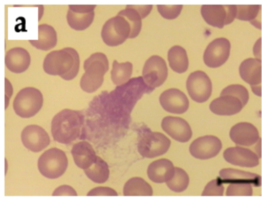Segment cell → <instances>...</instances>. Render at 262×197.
<instances>
[{"instance_id": "cell-1", "label": "cell", "mask_w": 262, "mask_h": 197, "mask_svg": "<svg viewBox=\"0 0 262 197\" xmlns=\"http://www.w3.org/2000/svg\"><path fill=\"white\" fill-rule=\"evenodd\" d=\"M84 113L81 111L64 109L58 113L51 122L54 140L68 144L80 138L84 124Z\"/></svg>"}, {"instance_id": "cell-2", "label": "cell", "mask_w": 262, "mask_h": 197, "mask_svg": "<svg viewBox=\"0 0 262 197\" xmlns=\"http://www.w3.org/2000/svg\"><path fill=\"white\" fill-rule=\"evenodd\" d=\"M79 65V54L70 47L51 51L46 55L43 63L46 73L59 76L66 80H72L77 76Z\"/></svg>"}, {"instance_id": "cell-3", "label": "cell", "mask_w": 262, "mask_h": 197, "mask_svg": "<svg viewBox=\"0 0 262 197\" xmlns=\"http://www.w3.org/2000/svg\"><path fill=\"white\" fill-rule=\"evenodd\" d=\"M83 68L85 72L80 79V87L84 92L93 93L101 86L108 70L107 58L103 53H94L84 61Z\"/></svg>"}, {"instance_id": "cell-4", "label": "cell", "mask_w": 262, "mask_h": 197, "mask_svg": "<svg viewBox=\"0 0 262 197\" xmlns=\"http://www.w3.org/2000/svg\"><path fill=\"white\" fill-rule=\"evenodd\" d=\"M38 168L47 178L55 179L61 177L66 171L68 160L65 152L54 147L45 151L38 160Z\"/></svg>"}, {"instance_id": "cell-5", "label": "cell", "mask_w": 262, "mask_h": 197, "mask_svg": "<svg viewBox=\"0 0 262 197\" xmlns=\"http://www.w3.org/2000/svg\"><path fill=\"white\" fill-rule=\"evenodd\" d=\"M43 101L42 95L39 90L27 87L19 91L16 95L13 103V109L19 117L30 118L40 111Z\"/></svg>"}, {"instance_id": "cell-6", "label": "cell", "mask_w": 262, "mask_h": 197, "mask_svg": "<svg viewBox=\"0 0 262 197\" xmlns=\"http://www.w3.org/2000/svg\"><path fill=\"white\" fill-rule=\"evenodd\" d=\"M131 26L123 16L117 14L108 19L103 26L101 35L104 42L111 47L123 43L131 34Z\"/></svg>"}, {"instance_id": "cell-7", "label": "cell", "mask_w": 262, "mask_h": 197, "mask_svg": "<svg viewBox=\"0 0 262 197\" xmlns=\"http://www.w3.org/2000/svg\"><path fill=\"white\" fill-rule=\"evenodd\" d=\"M170 144V140L163 134L151 132L142 136L138 143L137 148L142 157L154 158L165 154Z\"/></svg>"}, {"instance_id": "cell-8", "label": "cell", "mask_w": 262, "mask_h": 197, "mask_svg": "<svg viewBox=\"0 0 262 197\" xmlns=\"http://www.w3.org/2000/svg\"><path fill=\"white\" fill-rule=\"evenodd\" d=\"M186 88L190 98L198 103L206 101L212 93V82L203 71L190 73L186 81Z\"/></svg>"}, {"instance_id": "cell-9", "label": "cell", "mask_w": 262, "mask_h": 197, "mask_svg": "<svg viewBox=\"0 0 262 197\" xmlns=\"http://www.w3.org/2000/svg\"><path fill=\"white\" fill-rule=\"evenodd\" d=\"M168 69L164 59L158 55L150 57L145 62L142 76L144 82L149 87L161 86L166 80Z\"/></svg>"}, {"instance_id": "cell-10", "label": "cell", "mask_w": 262, "mask_h": 197, "mask_svg": "<svg viewBox=\"0 0 262 197\" xmlns=\"http://www.w3.org/2000/svg\"><path fill=\"white\" fill-rule=\"evenodd\" d=\"M229 40L224 37L217 38L210 42L203 55L205 64L212 68H218L228 60L230 53Z\"/></svg>"}, {"instance_id": "cell-11", "label": "cell", "mask_w": 262, "mask_h": 197, "mask_svg": "<svg viewBox=\"0 0 262 197\" xmlns=\"http://www.w3.org/2000/svg\"><path fill=\"white\" fill-rule=\"evenodd\" d=\"M222 147V142L216 136L206 135L200 137L191 143L189 150L193 157L206 160L215 157Z\"/></svg>"}, {"instance_id": "cell-12", "label": "cell", "mask_w": 262, "mask_h": 197, "mask_svg": "<svg viewBox=\"0 0 262 197\" xmlns=\"http://www.w3.org/2000/svg\"><path fill=\"white\" fill-rule=\"evenodd\" d=\"M96 5H69L67 19L74 30L82 31L88 28L94 18Z\"/></svg>"}, {"instance_id": "cell-13", "label": "cell", "mask_w": 262, "mask_h": 197, "mask_svg": "<svg viewBox=\"0 0 262 197\" xmlns=\"http://www.w3.org/2000/svg\"><path fill=\"white\" fill-rule=\"evenodd\" d=\"M21 139L24 146L31 151L37 152L46 148L50 143L47 132L37 125L25 127L21 134Z\"/></svg>"}, {"instance_id": "cell-14", "label": "cell", "mask_w": 262, "mask_h": 197, "mask_svg": "<svg viewBox=\"0 0 262 197\" xmlns=\"http://www.w3.org/2000/svg\"><path fill=\"white\" fill-rule=\"evenodd\" d=\"M159 101L164 110L172 114L184 113L189 105L186 95L176 88L169 89L163 92L160 96Z\"/></svg>"}, {"instance_id": "cell-15", "label": "cell", "mask_w": 262, "mask_h": 197, "mask_svg": "<svg viewBox=\"0 0 262 197\" xmlns=\"http://www.w3.org/2000/svg\"><path fill=\"white\" fill-rule=\"evenodd\" d=\"M161 127L172 139L182 143L188 142L192 135L189 123L179 117L168 116L164 117L161 122Z\"/></svg>"}, {"instance_id": "cell-16", "label": "cell", "mask_w": 262, "mask_h": 197, "mask_svg": "<svg viewBox=\"0 0 262 197\" xmlns=\"http://www.w3.org/2000/svg\"><path fill=\"white\" fill-rule=\"evenodd\" d=\"M224 159L231 164L243 167H254L259 164V158L252 150L240 146L227 148L223 152Z\"/></svg>"}, {"instance_id": "cell-17", "label": "cell", "mask_w": 262, "mask_h": 197, "mask_svg": "<svg viewBox=\"0 0 262 197\" xmlns=\"http://www.w3.org/2000/svg\"><path fill=\"white\" fill-rule=\"evenodd\" d=\"M231 140L236 144L249 146L256 143L259 139L257 129L252 124L239 122L233 126L229 133Z\"/></svg>"}, {"instance_id": "cell-18", "label": "cell", "mask_w": 262, "mask_h": 197, "mask_svg": "<svg viewBox=\"0 0 262 197\" xmlns=\"http://www.w3.org/2000/svg\"><path fill=\"white\" fill-rule=\"evenodd\" d=\"M152 5H127L118 14L124 17L131 26L129 38L137 37L141 29L142 19L147 16L152 9Z\"/></svg>"}, {"instance_id": "cell-19", "label": "cell", "mask_w": 262, "mask_h": 197, "mask_svg": "<svg viewBox=\"0 0 262 197\" xmlns=\"http://www.w3.org/2000/svg\"><path fill=\"white\" fill-rule=\"evenodd\" d=\"M175 167L168 159L162 158L152 162L148 166V178L156 183H167L173 177Z\"/></svg>"}, {"instance_id": "cell-20", "label": "cell", "mask_w": 262, "mask_h": 197, "mask_svg": "<svg viewBox=\"0 0 262 197\" xmlns=\"http://www.w3.org/2000/svg\"><path fill=\"white\" fill-rule=\"evenodd\" d=\"M219 174L223 183H245L254 186H259L261 183V177L258 174L237 169L223 168Z\"/></svg>"}, {"instance_id": "cell-21", "label": "cell", "mask_w": 262, "mask_h": 197, "mask_svg": "<svg viewBox=\"0 0 262 197\" xmlns=\"http://www.w3.org/2000/svg\"><path fill=\"white\" fill-rule=\"evenodd\" d=\"M5 62L7 69L15 73L25 72L29 68L31 57L24 48L16 47L8 51L5 55Z\"/></svg>"}, {"instance_id": "cell-22", "label": "cell", "mask_w": 262, "mask_h": 197, "mask_svg": "<svg viewBox=\"0 0 262 197\" xmlns=\"http://www.w3.org/2000/svg\"><path fill=\"white\" fill-rule=\"evenodd\" d=\"M244 106L239 99L231 95H222L214 99L209 105L210 111L220 116H231L238 113Z\"/></svg>"}, {"instance_id": "cell-23", "label": "cell", "mask_w": 262, "mask_h": 197, "mask_svg": "<svg viewBox=\"0 0 262 197\" xmlns=\"http://www.w3.org/2000/svg\"><path fill=\"white\" fill-rule=\"evenodd\" d=\"M71 154L75 164L83 170L92 166L97 156L92 145L86 141L75 143L72 147Z\"/></svg>"}, {"instance_id": "cell-24", "label": "cell", "mask_w": 262, "mask_h": 197, "mask_svg": "<svg viewBox=\"0 0 262 197\" xmlns=\"http://www.w3.org/2000/svg\"><path fill=\"white\" fill-rule=\"evenodd\" d=\"M241 78L251 86L260 85L261 82V60L248 58L242 62L239 67Z\"/></svg>"}, {"instance_id": "cell-25", "label": "cell", "mask_w": 262, "mask_h": 197, "mask_svg": "<svg viewBox=\"0 0 262 197\" xmlns=\"http://www.w3.org/2000/svg\"><path fill=\"white\" fill-rule=\"evenodd\" d=\"M201 13L205 21L211 26L222 28L228 25L227 5H203Z\"/></svg>"}, {"instance_id": "cell-26", "label": "cell", "mask_w": 262, "mask_h": 197, "mask_svg": "<svg viewBox=\"0 0 262 197\" xmlns=\"http://www.w3.org/2000/svg\"><path fill=\"white\" fill-rule=\"evenodd\" d=\"M38 39L29 40V42L36 48L48 51L53 48L57 43V33L54 28L48 24H41L38 27Z\"/></svg>"}, {"instance_id": "cell-27", "label": "cell", "mask_w": 262, "mask_h": 197, "mask_svg": "<svg viewBox=\"0 0 262 197\" xmlns=\"http://www.w3.org/2000/svg\"><path fill=\"white\" fill-rule=\"evenodd\" d=\"M123 192L125 196H151L153 194L150 185L138 177L127 180L124 185Z\"/></svg>"}, {"instance_id": "cell-28", "label": "cell", "mask_w": 262, "mask_h": 197, "mask_svg": "<svg viewBox=\"0 0 262 197\" xmlns=\"http://www.w3.org/2000/svg\"><path fill=\"white\" fill-rule=\"evenodd\" d=\"M168 60L171 69L178 73L186 72L189 61L186 50L180 46L172 47L168 52Z\"/></svg>"}, {"instance_id": "cell-29", "label": "cell", "mask_w": 262, "mask_h": 197, "mask_svg": "<svg viewBox=\"0 0 262 197\" xmlns=\"http://www.w3.org/2000/svg\"><path fill=\"white\" fill-rule=\"evenodd\" d=\"M84 171L89 179L98 184L105 182L110 176V170L107 163L99 156H97L96 161L92 165L84 170Z\"/></svg>"}, {"instance_id": "cell-30", "label": "cell", "mask_w": 262, "mask_h": 197, "mask_svg": "<svg viewBox=\"0 0 262 197\" xmlns=\"http://www.w3.org/2000/svg\"><path fill=\"white\" fill-rule=\"evenodd\" d=\"M133 72V64L131 62L119 63L114 60L111 72V79L116 85L125 83L130 78Z\"/></svg>"}, {"instance_id": "cell-31", "label": "cell", "mask_w": 262, "mask_h": 197, "mask_svg": "<svg viewBox=\"0 0 262 197\" xmlns=\"http://www.w3.org/2000/svg\"><path fill=\"white\" fill-rule=\"evenodd\" d=\"M189 183L187 173L182 168L175 167L173 178L166 183L167 187L175 192H181L185 190Z\"/></svg>"}, {"instance_id": "cell-32", "label": "cell", "mask_w": 262, "mask_h": 197, "mask_svg": "<svg viewBox=\"0 0 262 197\" xmlns=\"http://www.w3.org/2000/svg\"><path fill=\"white\" fill-rule=\"evenodd\" d=\"M222 95H231L237 98L243 106L247 103L249 98L247 89L239 84H231L225 87L220 94V96Z\"/></svg>"}, {"instance_id": "cell-33", "label": "cell", "mask_w": 262, "mask_h": 197, "mask_svg": "<svg viewBox=\"0 0 262 197\" xmlns=\"http://www.w3.org/2000/svg\"><path fill=\"white\" fill-rule=\"evenodd\" d=\"M261 5H237L236 18L243 21H253L257 16Z\"/></svg>"}, {"instance_id": "cell-34", "label": "cell", "mask_w": 262, "mask_h": 197, "mask_svg": "<svg viewBox=\"0 0 262 197\" xmlns=\"http://www.w3.org/2000/svg\"><path fill=\"white\" fill-rule=\"evenodd\" d=\"M253 190L252 185L249 184H230L227 187L226 194L227 196H251Z\"/></svg>"}, {"instance_id": "cell-35", "label": "cell", "mask_w": 262, "mask_h": 197, "mask_svg": "<svg viewBox=\"0 0 262 197\" xmlns=\"http://www.w3.org/2000/svg\"><path fill=\"white\" fill-rule=\"evenodd\" d=\"M224 188L220 178L209 182L205 186L202 193V196H222L223 195Z\"/></svg>"}, {"instance_id": "cell-36", "label": "cell", "mask_w": 262, "mask_h": 197, "mask_svg": "<svg viewBox=\"0 0 262 197\" xmlns=\"http://www.w3.org/2000/svg\"><path fill=\"white\" fill-rule=\"evenodd\" d=\"M158 11L161 15L168 19L177 17L180 14L183 5H157Z\"/></svg>"}, {"instance_id": "cell-37", "label": "cell", "mask_w": 262, "mask_h": 197, "mask_svg": "<svg viewBox=\"0 0 262 197\" xmlns=\"http://www.w3.org/2000/svg\"><path fill=\"white\" fill-rule=\"evenodd\" d=\"M87 195L94 197H118L117 192L108 187H97L90 190Z\"/></svg>"}, {"instance_id": "cell-38", "label": "cell", "mask_w": 262, "mask_h": 197, "mask_svg": "<svg viewBox=\"0 0 262 197\" xmlns=\"http://www.w3.org/2000/svg\"><path fill=\"white\" fill-rule=\"evenodd\" d=\"M53 196H77L76 190L71 186L63 185L56 188L52 193Z\"/></svg>"}, {"instance_id": "cell-39", "label": "cell", "mask_w": 262, "mask_h": 197, "mask_svg": "<svg viewBox=\"0 0 262 197\" xmlns=\"http://www.w3.org/2000/svg\"><path fill=\"white\" fill-rule=\"evenodd\" d=\"M261 38L260 37L257 40L255 43L253 48V53L255 58L261 60Z\"/></svg>"}, {"instance_id": "cell-40", "label": "cell", "mask_w": 262, "mask_h": 197, "mask_svg": "<svg viewBox=\"0 0 262 197\" xmlns=\"http://www.w3.org/2000/svg\"><path fill=\"white\" fill-rule=\"evenodd\" d=\"M251 89L253 93L258 96H260L261 95V85L251 86Z\"/></svg>"}]
</instances>
